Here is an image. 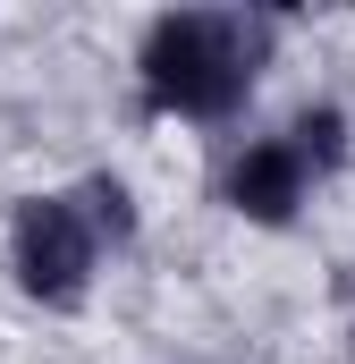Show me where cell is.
<instances>
[{"label":"cell","mask_w":355,"mask_h":364,"mask_svg":"<svg viewBox=\"0 0 355 364\" xmlns=\"http://www.w3.org/2000/svg\"><path fill=\"white\" fill-rule=\"evenodd\" d=\"M136 68H144V102H153V110H178V119H229V110L254 93L263 26L220 17V9H178V17H153Z\"/></svg>","instance_id":"6da1fadb"},{"label":"cell","mask_w":355,"mask_h":364,"mask_svg":"<svg viewBox=\"0 0 355 364\" xmlns=\"http://www.w3.org/2000/svg\"><path fill=\"white\" fill-rule=\"evenodd\" d=\"M9 263H17V288L43 296V305H85V279H93V229L68 195H34L17 203L9 220Z\"/></svg>","instance_id":"7a4b0ae2"},{"label":"cell","mask_w":355,"mask_h":364,"mask_svg":"<svg viewBox=\"0 0 355 364\" xmlns=\"http://www.w3.org/2000/svg\"><path fill=\"white\" fill-rule=\"evenodd\" d=\"M229 203H237L246 220H263V229H288L296 203H305V170H296V153H288V144H246L237 170H229Z\"/></svg>","instance_id":"3957f363"},{"label":"cell","mask_w":355,"mask_h":364,"mask_svg":"<svg viewBox=\"0 0 355 364\" xmlns=\"http://www.w3.org/2000/svg\"><path fill=\"white\" fill-rule=\"evenodd\" d=\"M288 153H296V170H339L347 161V119L322 102V110H305L296 127H288Z\"/></svg>","instance_id":"277c9868"},{"label":"cell","mask_w":355,"mask_h":364,"mask_svg":"<svg viewBox=\"0 0 355 364\" xmlns=\"http://www.w3.org/2000/svg\"><path fill=\"white\" fill-rule=\"evenodd\" d=\"M68 203L85 212V229H93V237H102V229H110V237H127V229H136V203H127V186H119V178H85Z\"/></svg>","instance_id":"5b68a950"}]
</instances>
